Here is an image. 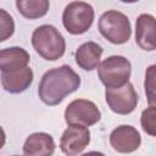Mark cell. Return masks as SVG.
<instances>
[{"instance_id":"obj_17","label":"cell","mask_w":156,"mask_h":156,"mask_svg":"<svg viewBox=\"0 0 156 156\" xmlns=\"http://www.w3.org/2000/svg\"><path fill=\"white\" fill-rule=\"evenodd\" d=\"M140 124L146 134L156 136V107L150 106L141 112Z\"/></svg>"},{"instance_id":"obj_13","label":"cell","mask_w":156,"mask_h":156,"mask_svg":"<svg viewBox=\"0 0 156 156\" xmlns=\"http://www.w3.org/2000/svg\"><path fill=\"white\" fill-rule=\"evenodd\" d=\"M30 56L20 46H11L0 51V69L1 72H13L28 67Z\"/></svg>"},{"instance_id":"obj_8","label":"cell","mask_w":156,"mask_h":156,"mask_svg":"<svg viewBox=\"0 0 156 156\" xmlns=\"http://www.w3.org/2000/svg\"><path fill=\"white\" fill-rule=\"evenodd\" d=\"M110 144L112 149L119 154H130L139 149L141 136L133 126L122 124L111 132Z\"/></svg>"},{"instance_id":"obj_9","label":"cell","mask_w":156,"mask_h":156,"mask_svg":"<svg viewBox=\"0 0 156 156\" xmlns=\"http://www.w3.org/2000/svg\"><path fill=\"white\" fill-rule=\"evenodd\" d=\"M90 143V132L87 127L69 126L61 135L60 149L67 156L80 154Z\"/></svg>"},{"instance_id":"obj_12","label":"cell","mask_w":156,"mask_h":156,"mask_svg":"<svg viewBox=\"0 0 156 156\" xmlns=\"http://www.w3.org/2000/svg\"><path fill=\"white\" fill-rule=\"evenodd\" d=\"M56 145L54 138L44 132L30 134L23 144L24 156H52Z\"/></svg>"},{"instance_id":"obj_1","label":"cell","mask_w":156,"mask_h":156,"mask_svg":"<svg viewBox=\"0 0 156 156\" xmlns=\"http://www.w3.org/2000/svg\"><path fill=\"white\" fill-rule=\"evenodd\" d=\"M80 85V77L68 65H62L56 68L46 71L39 83V99L48 106H55L63 101V99L78 90Z\"/></svg>"},{"instance_id":"obj_6","label":"cell","mask_w":156,"mask_h":156,"mask_svg":"<svg viewBox=\"0 0 156 156\" xmlns=\"http://www.w3.org/2000/svg\"><path fill=\"white\" fill-rule=\"evenodd\" d=\"M100 118L101 112L98 106L87 99H76L65 110V121L68 126L90 127L98 123Z\"/></svg>"},{"instance_id":"obj_19","label":"cell","mask_w":156,"mask_h":156,"mask_svg":"<svg viewBox=\"0 0 156 156\" xmlns=\"http://www.w3.org/2000/svg\"><path fill=\"white\" fill-rule=\"evenodd\" d=\"M13 156H18V155H13Z\"/></svg>"},{"instance_id":"obj_2","label":"cell","mask_w":156,"mask_h":156,"mask_svg":"<svg viewBox=\"0 0 156 156\" xmlns=\"http://www.w3.org/2000/svg\"><path fill=\"white\" fill-rule=\"evenodd\" d=\"M32 45L35 52L46 61H56L66 51L65 38L51 24H43L34 29Z\"/></svg>"},{"instance_id":"obj_15","label":"cell","mask_w":156,"mask_h":156,"mask_svg":"<svg viewBox=\"0 0 156 156\" xmlns=\"http://www.w3.org/2000/svg\"><path fill=\"white\" fill-rule=\"evenodd\" d=\"M16 7L24 18L37 20L48 13L50 4L48 0H17Z\"/></svg>"},{"instance_id":"obj_3","label":"cell","mask_w":156,"mask_h":156,"mask_svg":"<svg viewBox=\"0 0 156 156\" xmlns=\"http://www.w3.org/2000/svg\"><path fill=\"white\" fill-rule=\"evenodd\" d=\"M132 74V65L128 58L113 55L105 58L98 67V76L106 89H117L127 83Z\"/></svg>"},{"instance_id":"obj_20","label":"cell","mask_w":156,"mask_h":156,"mask_svg":"<svg viewBox=\"0 0 156 156\" xmlns=\"http://www.w3.org/2000/svg\"><path fill=\"white\" fill-rule=\"evenodd\" d=\"M82 156H84V155H82Z\"/></svg>"},{"instance_id":"obj_4","label":"cell","mask_w":156,"mask_h":156,"mask_svg":"<svg viewBox=\"0 0 156 156\" xmlns=\"http://www.w3.org/2000/svg\"><path fill=\"white\" fill-rule=\"evenodd\" d=\"M100 34L112 44L121 45L129 40L132 34L129 18L116 10H108L104 12L98 23Z\"/></svg>"},{"instance_id":"obj_10","label":"cell","mask_w":156,"mask_h":156,"mask_svg":"<svg viewBox=\"0 0 156 156\" xmlns=\"http://www.w3.org/2000/svg\"><path fill=\"white\" fill-rule=\"evenodd\" d=\"M135 43L145 51L156 50V18L150 13H141L135 21Z\"/></svg>"},{"instance_id":"obj_16","label":"cell","mask_w":156,"mask_h":156,"mask_svg":"<svg viewBox=\"0 0 156 156\" xmlns=\"http://www.w3.org/2000/svg\"><path fill=\"white\" fill-rule=\"evenodd\" d=\"M144 88L147 104L152 107H156V63L146 68Z\"/></svg>"},{"instance_id":"obj_5","label":"cell","mask_w":156,"mask_h":156,"mask_svg":"<svg viewBox=\"0 0 156 156\" xmlns=\"http://www.w3.org/2000/svg\"><path fill=\"white\" fill-rule=\"evenodd\" d=\"M94 17L95 12L90 4L84 1H72L63 10L62 23L69 34L80 35L90 29Z\"/></svg>"},{"instance_id":"obj_18","label":"cell","mask_w":156,"mask_h":156,"mask_svg":"<svg viewBox=\"0 0 156 156\" xmlns=\"http://www.w3.org/2000/svg\"><path fill=\"white\" fill-rule=\"evenodd\" d=\"M0 41L7 40L15 32V22L11 15H9L4 9H0Z\"/></svg>"},{"instance_id":"obj_11","label":"cell","mask_w":156,"mask_h":156,"mask_svg":"<svg viewBox=\"0 0 156 156\" xmlns=\"http://www.w3.org/2000/svg\"><path fill=\"white\" fill-rule=\"evenodd\" d=\"M33 71L30 67H24L13 72H1V85L10 94H20L26 91L33 83Z\"/></svg>"},{"instance_id":"obj_7","label":"cell","mask_w":156,"mask_h":156,"mask_svg":"<svg viewBox=\"0 0 156 156\" xmlns=\"http://www.w3.org/2000/svg\"><path fill=\"white\" fill-rule=\"evenodd\" d=\"M105 99L111 111L118 115H129L132 113L138 104V94L132 83L117 89H106Z\"/></svg>"},{"instance_id":"obj_14","label":"cell","mask_w":156,"mask_h":156,"mask_svg":"<svg viewBox=\"0 0 156 156\" xmlns=\"http://www.w3.org/2000/svg\"><path fill=\"white\" fill-rule=\"evenodd\" d=\"M104 49L95 41H87L82 44L74 55L76 63L84 71H93L100 66V58Z\"/></svg>"}]
</instances>
